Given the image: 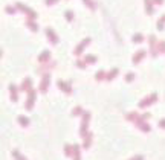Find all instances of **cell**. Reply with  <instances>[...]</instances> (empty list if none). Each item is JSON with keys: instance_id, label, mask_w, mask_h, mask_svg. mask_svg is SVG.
Wrapping results in <instances>:
<instances>
[{"instance_id": "4316f807", "label": "cell", "mask_w": 165, "mask_h": 160, "mask_svg": "<svg viewBox=\"0 0 165 160\" xmlns=\"http://www.w3.org/2000/svg\"><path fill=\"white\" fill-rule=\"evenodd\" d=\"M66 153L71 156V146H69V145H66Z\"/></svg>"}, {"instance_id": "3957f363", "label": "cell", "mask_w": 165, "mask_h": 160, "mask_svg": "<svg viewBox=\"0 0 165 160\" xmlns=\"http://www.w3.org/2000/svg\"><path fill=\"white\" fill-rule=\"evenodd\" d=\"M89 43H90V38H86L84 41H81V43H80V46H78V47L75 49V53H76V55H80V53L84 51V47H86V46H87Z\"/></svg>"}, {"instance_id": "4dcf8cb0", "label": "cell", "mask_w": 165, "mask_h": 160, "mask_svg": "<svg viewBox=\"0 0 165 160\" xmlns=\"http://www.w3.org/2000/svg\"><path fill=\"white\" fill-rule=\"evenodd\" d=\"M135 160H142V157H141V156H138V157H135Z\"/></svg>"}, {"instance_id": "9a60e30c", "label": "cell", "mask_w": 165, "mask_h": 160, "mask_svg": "<svg viewBox=\"0 0 165 160\" xmlns=\"http://www.w3.org/2000/svg\"><path fill=\"white\" fill-rule=\"evenodd\" d=\"M116 75H118V70H116V69H113V70L110 72V75H107L106 78H107V79H113V78H115Z\"/></svg>"}, {"instance_id": "8fae6325", "label": "cell", "mask_w": 165, "mask_h": 160, "mask_svg": "<svg viewBox=\"0 0 165 160\" xmlns=\"http://www.w3.org/2000/svg\"><path fill=\"white\" fill-rule=\"evenodd\" d=\"M145 8H147V14H153V5H151V0H145Z\"/></svg>"}, {"instance_id": "e0dca14e", "label": "cell", "mask_w": 165, "mask_h": 160, "mask_svg": "<svg viewBox=\"0 0 165 160\" xmlns=\"http://www.w3.org/2000/svg\"><path fill=\"white\" fill-rule=\"evenodd\" d=\"M9 90L12 91V101H17V93H16V87H14V86H11V87H9Z\"/></svg>"}, {"instance_id": "83f0119b", "label": "cell", "mask_w": 165, "mask_h": 160, "mask_svg": "<svg viewBox=\"0 0 165 160\" xmlns=\"http://www.w3.org/2000/svg\"><path fill=\"white\" fill-rule=\"evenodd\" d=\"M153 3H158V5H162L164 0H153Z\"/></svg>"}, {"instance_id": "30bf717a", "label": "cell", "mask_w": 165, "mask_h": 160, "mask_svg": "<svg viewBox=\"0 0 165 160\" xmlns=\"http://www.w3.org/2000/svg\"><path fill=\"white\" fill-rule=\"evenodd\" d=\"M26 24H28V28H29V29H31V31H38V26H37V23H34V21H32V20H28V21H26Z\"/></svg>"}, {"instance_id": "52a82bcc", "label": "cell", "mask_w": 165, "mask_h": 160, "mask_svg": "<svg viewBox=\"0 0 165 160\" xmlns=\"http://www.w3.org/2000/svg\"><path fill=\"white\" fill-rule=\"evenodd\" d=\"M49 56H51V52H49V51H44V52L40 55L38 61H40V63H46V60H49Z\"/></svg>"}, {"instance_id": "6da1fadb", "label": "cell", "mask_w": 165, "mask_h": 160, "mask_svg": "<svg viewBox=\"0 0 165 160\" xmlns=\"http://www.w3.org/2000/svg\"><path fill=\"white\" fill-rule=\"evenodd\" d=\"M17 8L20 11H23L26 16H29L31 18H37V12H34L32 9H29L28 6H25V5H21V3H17Z\"/></svg>"}, {"instance_id": "ba28073f", "label": "cell", "mask_w": 165, "mask_h": 160, "mask_svg": "<svg viewBox=\"0 0 165 160\" xmlns=\"http://www.w3.org/2000/svg\"><path fill=\"white\" fill-rule=\"evenodd\" d=\"M34 99H35V91H34V90H31V91H29V101H28V104H26L28 108H31V107H32Z\"/></svg>"}, {"instance_id": "d4e9b609", "label": "cell", "mask_w": 165, "mask_h": 160, "mask_svg": "<svg viewBox=\"0 0 165 160\" xmlns=\"http://www.w3.org/2000/svg\"><path fill=\"white\" fill-rule=\"evenodd\" d=\"M14 156H16V157H17L18 160H26V159H25V157H21V156H20V154H18L17 151H14Z\"/></svg>"}, {"instance_id": "ac0fdd59", "label": "cell", "mask_w": 165, "mask_h": 160, "mask_svg": "<svg viewBox=\"0 0 165 160\" xmlns=\"http://www.w3.org/2000/svg\"><path fill=\"white\" fill-rule=\"evenodd\" d=\"M86 61H87V63H95V61H96V56H93V55H87V56H86Z\"/></svg>"}, {"instance_id": "44dd1931", "label": "cell", "mask_w": 165, "mask_h": 160, "mask_svg": "<svg viewBox=\"0 0 165 160\" xmlns=\"http://www.w3.org/2000/svg\"><path fill=\"white\" fill-rule=\"evenodd\" d=\"M66 18L71 21V20H73V14L71 12V11H66Z\"/></svg>"}, {"instance_id": "7c38bea8", "label": "cell", "mask_w": 165, "mask_h": 160, "mask_svg": "<svg viewBox=\"0 0 165 160\" xmlns=\"http://www.w3.org/2000/svg\"><path fill=\"white\" fill-rule=\"evenodd\" d=\"M18 122H20V125H23V127H26L28 125V118H25V116H18Z\"/></svg>"}, {"instance_id": "5bb4252c", "label": "cell", "mask_w": 165, "mask_h": 160, "mask_svg": "<svg viewBox=\"0 0 165 160\" xmlns=\"http://www.w3.org/2000/svg\"><path fill=\"white\" fill-rule=\"evenodd\" d=\"M164 23H165V16L158 21V29H159V31H162V29H164Z\"/></svg>"}, {"instance_id": "4fadbf2b", "label": "cell", "mask_w": 165, "mask_h": 160, "mask_svg": "<svg viewBox=\"0 0 165 160\" xmlns=\"http://www.w3.org/2000/svg\"><path fill=\"white\" fill-rule=\"evenodd\" d=\"M142 40H144V37L141 35V34H135V35H133V41H135V43H141Z\"/></svg>"}, {"instance_id": "603a6c76", "label": "cell", "mask_w": 165, "mask_h": 160, "mask_svg": "<svg viewBox=\"0 0 165 160\" xmlns=\"http://www.w3.org/2000/svg\"><path fill=\"white\" fill-rule=\"evenodd\" d=\"M104 78V72H98V75H96V79H103Z\"/></svg>"}, {"instance_id": "8992f818", "label": "cell", "mask_w": 165, "mask_h": 160, "mask_svg": "<svg viewBox=\"0 0 165 160\" xmlns=\"http://www.w3.org/2000/svg\"><path fill=\"white\" fill-rule=\"evenodd\" d=\"M156 98H158L156 95H151V96H150V99H145V101H142V102L139 104V107H145V105H150L151 102H154V101H156Z\"/></svg>"}, {"instance_id": "484cf974", "label": "cell", "mask_w": 165, "mask_h": 160, "mask_svg": "<svg viewBox=\"0 0 165 160\" xmlns=\"http://www.w3.org/2000/svg\"><path fill=\"white\" fill-rule=\"evenodd\" d=\"M159 51H165V43H164V41H161V43H159Z\"/></svg>"}, {"instance_id": "ffe728a7", "label": "cell", "mask_w": 165, "mask_h": 160, "mask_svg": "<svg viewBox=\"0 0 165 160\" xmlns=\"http://www.w3.org/2000/svg\"><path fill=\"white\" fill-rule=\"evenodd\" d=\"M6 12H8V14H16V8H12V6H6Z\"/></svg>"}, {"instance_id": "5b68a950", "label": "cell", "mask_w": 165, "mask_h": 160, "mask_svg": "<svg viewBox=\"0 0 165 160\" xmlns=\"http://www.w3.org/2000/svg\"><path fill=\"white\" fill-rule=\"evenodd\" d=\"M48 86H49V73L44 75V78H43V81H41V91H46Z\"/></svg>"}, {"instance_id": "f546056e", "label": "cell", "mask_w": 165, "mask_h": 160, "mask_svg": "<svg viewBox=\"0 0 165 160\" xmlns=\"http://www.w3.org/2000/svg\"><path fill=\"white\" fill-rule=\"evenodd\" d=\"M161 127H165V119L164 121H161Z\"/></svg>"}, {"instance_id": "d6986e66", "label": "cell", "mask_w": 165, "mask_h": 160, "mask_svg": "<svg viewBox=\"0 0 165 160\" xmlns=\"http://www.w3.org/2000/svg\"><path fill=\"white\" fill-rule=\"evenodd\" d=\"M83 2H84V3H86V5L89 6V8H92V9H95V3H93L92 0H83Z\"/></svg>"}, {"instance_id": "277c9868", "label": "cell", "mask_w": 165, "mask_h": 160, "mask_svg": "<svg viewBox=\"0 0 165 160\" xmlns=\"http://www.w3.org/2000/svg\"><path fill=\"white\" fill-rule=\"evenodd\" d=\"M142 56H145V51H139V52L136 53V55L133 56V63H135V64H138V63L142 60Z\"/></svg>"}, {"instance_id": "9c48e42d", "label": "cell", "mask_w": 165, "mask_h": 160, "mask_svg": "<svg viewBox=\"0 0 165 160\" xmlns=\"http://www.w3.org/2000/svg\"><path fill=\"white\" fill-rule=\"evenodd\" d=\"M58 87H60V89H63L66 93H71V91H72V89H71V87H67V84H66V82H63V81H58Z\"/></svg>"}, {"instance_id": "7a4b0ae2", "label": "cell", "mask_w": 165, "mask_h": 160, "mask_svg": "<svg viewBox=\"0 0 165 160\" xmlns=\"http://www.w3.org/2000/svg\"><path fill=\"white\" fill-rule=\"evenodd\" d=\"M46 35H48V38L54 43V44H57L58 43V38H57V35H55V32L51 29V28H46Z\"/></svg>"}, {"instance_id": "f1b7e54d", "label": "cell", "mask_w": 165, "mask_h": 160, "mask_svg": "<svg viewBox=\"0 0 165 160\" xmlns=\"http://www.w3.org/2000/svg\"><path fill=\"white\" fill-rule=\"evenodd\" d=\"M133 78H135V76H133V75H131V73H130V75H127V81H131V79H133Z\"/></svg>"}, {"instance_id": "2e32d148", "label": "cell", "mask_w": 165, "mask_h": 160, "mask_svg": "<svg viewBox=\"0 0 165 160\" xmlns=\"http://www.w3.org/2000/svg\"><path fill=\"white\" fill-rule=\"evenodd\" d=\"M23 89H25V90L31 89V79H29V78H26V79H25V87H23Z\"/></svg>"}, {"instance_id": "cb8c5ba5", "label": "cell", "mask_w": 165, "mask_h": 160, "mask_svg": "<svg viewBox=\"0 0 165 160\" xmlns=\"http://www.w3.org/2000/svg\"><path fill=\"white\" fill-rule=\"evenodd\" d=\"M58 0H44V3L46 5H54V3H57Z\"/></svg>"}, {"instance_id": "7402d4cb", "label": "cell", "mask_w": 165, "mask_h": 160, "mask_svg": "<svg viewBox=\"0 0 165 160\" xmlns=\"http://www.w3.org/2000/svg\"><path fill=\"white\" fill-rule=\"evenodd\" d=\"M73 151H75V160H80V156H78V145H75Z\"/></svg>"}]
</instances>
